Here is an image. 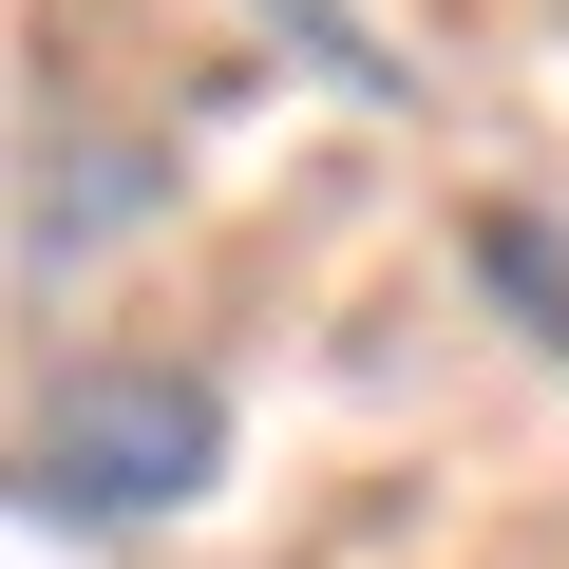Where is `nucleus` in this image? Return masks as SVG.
<instances>
[{"instance_id": "1", "label": "nucleus", "mask_w": 569, "mask_h": 569, "mask_svg": "<svg viewBox=\"0 0 569 569\" xmlns=\"http://www.w3.org/2000/svg\"><path fill=\"white\" fill-rule=\"evenodd\" d=\"M228 475V380L209 361H58V399L0 437V512L39 531H171Z\"/></svg>"}, {"instance_id": "2", "label": "nucleus", "mask_w": 569, "mask_h": 569, "mask_svg": "<svg viewBox=\"0 0 569 569\" xmlns=\"http://www.w3.org/2000/svg\"><path fill=\"white\" fill-rule=\"evenodd\" d=\"M152 209H171V152H152V133H58V190L20 209V266H39V284H77V266H96V228H152Z\"/></svg>"}, {"instance_id": "3", "label": "nucleus", "mask_w": 569, "mask_h": 569, "mask_svg": "<svg viewBox=\"0 0 569 569\" xmlns=\"http://www.w3.org/2000/svg\"><path fill=\"white\" fill-rule=\"evenodd\" d=\"M475 284H493V305L569 361V266H550V228H531V209H475Z\"/></svg>"}, {"instance_id": "4", "label": "nucleus", "mask_w": 569, "mask_h": 569, "mask_svg": "<svg viewBox=\"0 0 569 569\" xmlns=\"http://www.w3.org/2000/svg\"><path fill=\"white\" fill-rule=\"evenodd\" d=\"M266 20H284V39H305V58H323L342 96H418V77H399V58L361 39V20H342V0H266Z\"/></svg>"}]
</instances>
